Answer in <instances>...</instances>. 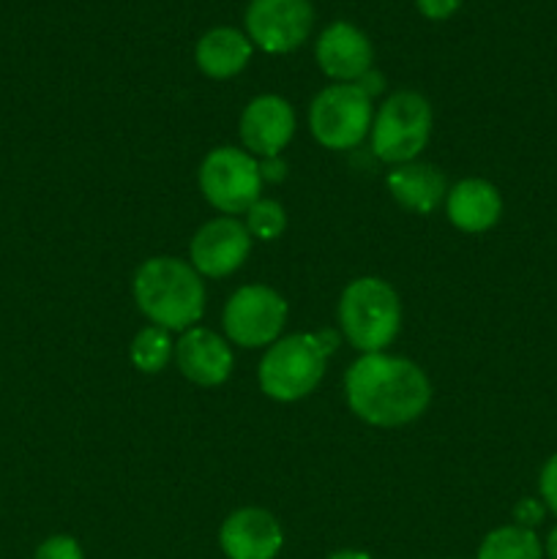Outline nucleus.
<instances>
[{"mask_svg": "<svg viewBox=\"0 0 557 559\" xmlns=\"http://www.w3.org/2000/svg\"><path fill=\"white\" fill-rule=\"evenodd\" d=\"M218 544L227 559H276L284 533L278 519L265 508H238L224 519Z\"/></svg>", "mask_w": 557, "mask_h": 559, "instance_id": "obj_11", "label": "nucleus"}, {"mask_svg": "<svg viewBox=\"0 0 557 559\" xmlns=\"http://www.w3.org/2000/svg\"><path fill=\"white\" fill-rule=\"evenodd\" d=\"M325 559H371L366 551H358V549H344V551H336V555L325 557Z\"/></svg>", "mask_w": 557, "mask_h": 559, "instance_id": "obj_28", "label": "nucleus"}, {"mask_svg": "<svg viewBox=\"0 0 557 559\" xmlns=\"http://www.w3.org/2000/svg\"><path fill=\"white\" fill-rule=\"evenodd\" d=\"M315 25L311 0H251L246 9V33L268 55L298 49Z\"/></svg>", "mask_w": 557, "mask_h": 559, "instance_id": "obj_9", "label": "nucleus"}, {"mask_svg": "<svg viewBox=\"0 0 557 559\" xmlns=\"http://www.w3.org/2000/svg\"><path fill=\"white\" fill-rule=\"evenodd\" d=\"M478 559H544V544L533 530L506 524L481 540Z\"/></svg>", "mask_w": 557, "mask_h": 559, "instance_id": "obj_18", "label": "nucleus"}, {"mask_svg": "<svg viewBox=\"0 0 557 559\" xmlns=\"http://www.w3.org/2000/svg\"><path fill=\"white\" fill-rule=\"evenodd\" d=\"M200 189L216 211L227 216L246 213L262 191L260 162L249 151L216 147L200 164Z\"/></svg>", "mask_w": 557, "mask_h": 559, "instance_id": "obj_7", "label": "nucleus"}, {"mask_svg": "<svg viewBox=\"0 0 557 559\" xmlns=\"http://www.w3.org/2000/svg\"><path fill=\"white\" fill-rule=\"evenodd\" d=\"M402 328V304L386 278L360 276L339 298V331L358 353H382Z\"/></svg>", "mask_w": 557, "mask_h": 559, "instance_id": "obj_3", "label": "nucleus"}, {"mask_svg": "<svg viewBox=\"0 0 557 559\" xmlns=\"http://www.w3.org/2000/svg\"><path fill=\"white\" fill-rule=\"evenodd\" d=\"M386 186L404 211L418 213V216L431 213L448 197V180L442 169L435 167V164H396L388 173Z\"/></svg>", "mask_w": 557, "mask_h": 559, "instance_id": "obj_16", "label": "nucleus"}, {"mask_svg": "<svg viewBox=\"0 0 557 559\" xmlns=\"http://www.w3.org/2000/svg\"><path fill=\"white\" fill-rule=\"evenodd\" d=\"M544 557H546V559H557V524L549 530V535H546V540H544Z\"/></svg>", "mask_w": 557, "mask_h": 559, "instance_id": "obj_27", "label": "nucleus"}, {"mask_svg": "<svg viewBox=\"0 0 557 559\" xmlns=\"http://www.w3.org/2000/svg\"><path fill=\"white\" fill-rule=\"evenodd\" d=\"M129 355L131 364L142 374H158L162 369H167L169 358L175 355V344L169 342V331H164L158 325H147L134 336Z\"/></svg>", "mask_w": 557, "mask_h": 559, "instance_id": "obj_19", "label": "nucleus"}, {"mask_svg": "<svg viewBox=\"0 0 557 559\" xmlns=\"http://www.w3.org/2000/svg\"><path fill=\"white\" fill-rule=\"evenodd\" d=\"M287 227V213L276 200H257L246 211V229L257 240H276Z\"/></svg>", "mask_w": 557, "mask_h": 559, "instance_id": "obj_20", "label": "nucleus"}, {"mask_svg": "<svg viewBox=\"0 0 557 559\" xmlns=\"http://www.w3.org/2000/svg\"><path fill=\"white\" fill-rule=\"evenodd\" d=\"M311 336H315V342H317V347L322 349V355H331L333 349L339 347V333L336 331H317V333H311Z\"/></svg>", "mask_w": 557, "mask_h": 559, "instance_id": "obj_26", "label": "nucleus"}, {"mask_svg": "<svg viewBox=\"0 0 557 559\" xmlns=\"http://www.w3.org/2000/svg\"><path fill=\"white\" fill-rule=\"evenodd\" d=\"M347 404L360 420L380 429L413 424L431 402V382L413 360L386 353L360 355L344 377Z\"/></svg>", "mask_w": 557, "mask_h": 559, "instance_id": "obj_1", "label": "nucleus"}, {"mask_svg": "<svg viewBox=\"0 0 557 559\" xmlns=\"http://www.w3.org/2000/svg\"><path fill=\"white\" fill-rule=\"evenodd\" d=\"M546 516V506L541 500H533V497H524L513 506V524L524 530H535Z\"/></svg>", "mask_w": 557, "mask_h": 559, "instance_id": "obj_23", "label": "nucleus"}, {"mask_svg": "<svg viewBox=\"0 0 557 559\" xmlns=\"http://www.w3.org/2000/svg\"><path fill=\"white\" fill-rule=\"evenodd\" d=\"M260 175H262V180H273V183H276V180H284V175H287V164H284L278 156L262 158Z\"/></svg>", "mask_w": 557, "mask_h": 559, "instance_id": "obj_25", "label": "nucleus"}, {"mask_svg": "<svg viewBox=\"0 0 557 559\" xmlns=\"http://www.w3.org/2000/svg\"><path fill=\"white\" fill-rule=\"evenodd\" d=\"M134 300L153 325L186 333L205 311V284L191 262L153 257L137 267Z\"/></svg>", "mask_w": 557, "mask_h": 559, "instance_id": "obj_2", "label": "nucleus"}, {"mask_svg": "<svg viewBox=\"0 0 557 559\" xmlns=\"http://www.w3.org/2000/svg\"><path fill=\"white\" fill-rule=\"evenodd\" d=\"M415 5H418V11L426 16V20L442 22L448 20V16L457 14L462 0H415Z\"/></svg>", "mask_w": 557, "mask_h": 559, "instance_id": "obj_24", "label": "nucleus"}, {"mask_svg": "<svg viewBox=\"0 0 557 559\" xmlns=\"http://www.w3.org/2000/svg\"><path fill=\"white\" fill-rule=\"evenodd\" d=\"M33 559H85L82 546L71 535H52L44 544H38Z\"/></svg>", "mask_w": 557, "mask_h": 559, "instance_id": "obj_21", "label": "nucleus"}, {"mask_svg": "<svg viewBox=\"0 0 557 559\" xmlns=\"http://www.w3.org/2000/svg\"><path fill=\"white\" fill-rule=\"evenodd\" d=\"M317 66L322 74L331 76L336 82H358L366 71H371V41L360 27L353 22H331L325 31L320 33L315 47Z\"/></svg>", "mask_w": 557, "mask_h": 559, "instance_id": "obj_13", "label": "nucleus"}, {"mask_svg": "<svg viewBox=\"0 0 557 559\" xmlns=\"http://www.w3.org/2000/svg\"><path fill=\"white\" fill-rule=\"evenodd\" d=\"M251 52H254V44L249 41L246 33L222 25L208 31L197 41L194 60L202 74L211 76V80H229L249 66Z\"/></svg>", "mask_w": 557, "mask_h": 559, "instance_id": "obj_17", "label": "nucleus"}, {"mask_svg": "<svg viewBox=\"0 0 557 559\" xmlns=\"http://www.w3.org/2000/svg\"><path fill=\"white\" fill-rule=\"evenodd\" d=\"M448 222L462 233H486L502 216V197L484 178H464L446 197Z\"/></svg>", "mask_w": 557, "mask_h": 559, "instance_id": "obj_15", "label": "nucleus"}, {"mask_svg": "<svg viewBox=\"0 0 557 559\" xmlns=\"http://www.w3.org/2000/svg\"><path fill=\"white\" fill-rule=\"evenodd\" d=\"M287 322V300L265 284H246L224 306V333L244 349L271 347Z\"/></svg>", "mask_w": 557, "mask_h": 559, "instance_id": "obj_8", "label": "nucleus"}, {"mask_svg": "<svg viewBox=\"0 0 557 559\" xmlns=\"http://www.w3.org/2000/svg\"><path fill=\"white\" fill-rule=\"evenodd\" d=\"M538 491H541V502L546 506V511H552L557 516V453H552V456L546 459L544 467H541Z\"/></svg>", "mask_w": 557, "mask_h": 559, "instance_id": "obj_22", "label": "nucleus"}, {"mask_svg": "<svg viewBox=\"0 0 557 559\" xmlns=\"http://www.w3.org/2000/svg\"><path fill=\"white\" fill-rule=\"evenodd\" d=\"M293 134L295 112L287 98L265 93L246 104L244 115H240V140L254 158L278 156L293 140Z\"/></svg>", "mask_w": 557, "mask_h": 559, "instance_id": "obj_12", "label": "nucleus"}, {"mask_svg": "<svg viewBox=\"0 0 557 559\" xmlns=\"http://www.w3.org/2000/svg\"><path fill=\"white\" fill-rule=\"evenodd\" d=\"M180 374L200 388H216L229 380L235 366L233 347L208 328H189L175 344Z\"/></svg>", "mask_w": 557, "mask_h": 559, "instance_id": "obj_14", "label": "nucleus"}, {"mask_svg": "<svg viewBox=\"0 0 557 559\" xmlns=\"http://www.w3.org/2000/svg\"><path fill=\"white\" fill-rule=\"evenodd\" d=\"M325 355L311 333L278 338L260 360V388L273 402H298L320 385L325 374Z\"/></svg>", "mask_w": 557, "mask_h": 559, "instance_id": "obj_5", "label": "nucleus"}, {"mask_svg": "<svg viewBox=\"0 0 557 559\" xmlns=\"http://www.w3.org/2000/svg\"><path fill=\"white\" fill-rule=\"evenodd\" d=\"M431 120V104L420 93H391L371 123V151L388 164L415 162L429 145Z\"/></svg>", "mask_w": 557, "mask_h": 559, "instance_id": "obj_4", "label": "nucleus"}, {"mask_svg": "<svg viewBox=\"0 0 557 559\" xmlns=\"http://www.w3.org/2000/svg\"><path fill=\"white\" fill-rule=\"evenodd\" d=\"M309 129L328 151L358 147L371 129V98L355 82L328 85L311 102Z\"/></svg>", "mask_w": 557, "mask_h": 559, "instance_id": "obj_6", "label": "nucleus"}, {"mask_svg": "<svg viewBox=\"0 0 557 559\" xmlns=\"http://www.w3.org/2000/svg\"><path fill=\"white\" fill-rule=\"evenodd\" d=\"M251 251V235L235 216L211 218L191 238V267L200 276L222 278L238 271Z\"/></svg>", "mask_w": 557, "mask_h": 559, "instance_id": "obj_10", "label": "nucleus"}]
</instances>
